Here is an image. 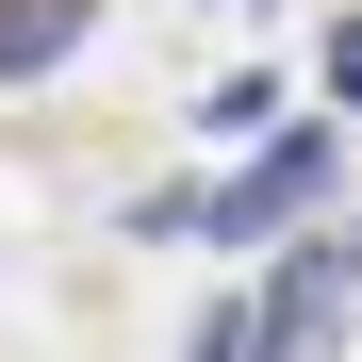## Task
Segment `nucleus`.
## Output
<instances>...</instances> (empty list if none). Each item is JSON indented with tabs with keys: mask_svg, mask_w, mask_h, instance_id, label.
I'll return each mask as SVG.
<instances>
[{
	"mask_svg": "<svg viewBox=\"0 0 362 362\" xmlns=\"http://www.w3.org/2000/svg\"><path fill=\"white\" fill-rule=\"evenodd\" d=\"M329 181H346V148H329V132H264L247 165L214 181V198H165L148 230H214V247H264V230H296V214H329Z\"/></svg>",
	"mask_w": 362,
	"mask_h": 362,
	"instance_id": "obj_1",
	"label": "nucleus"
},
{
	"mask_svg": "<svg viewBox=\"0 0 362 362\" xmlns=\"http://www.w3.org/2000/svg\"><path fill=\"white\" fill-rule=\"evenodd\" d=\"M329 83H346V99H362V17H329Z\"/></svg>",
	"mask_w": 362,
	"mask_h": 362,
	"instance_id": "obj_4",
	"label": "nucleus"
},
{
	"mask_svg": "<svg viewBox=\"0 0 362 362\" xmlns=\"http://www.w3.org/2000/svg\"><path fill=\"white\" fill-rule=\"evenodd\" d=\"M198 362H264V313H214V329H198Z\"/></svg>",
	"mask_w": 362,
	"mask_h": 362,
	"instance_id": "obj_3",
	"label": "nucleus"
},
{
	"mask_svg": "<svg viewBox=\"0 0 362 362\" xmlns=\"http://www.w3.org/2000/svg\"><path fill=\"white\" fill-rule=\"evenodd\" d=\"M99 0H0V83H33V66H66Z\"/></svg>",
	"mask_w": 362,
	"mask_h": 362,
	"instance_id": "obj_2",
	"label": "nucleus"
}]
</instances>
